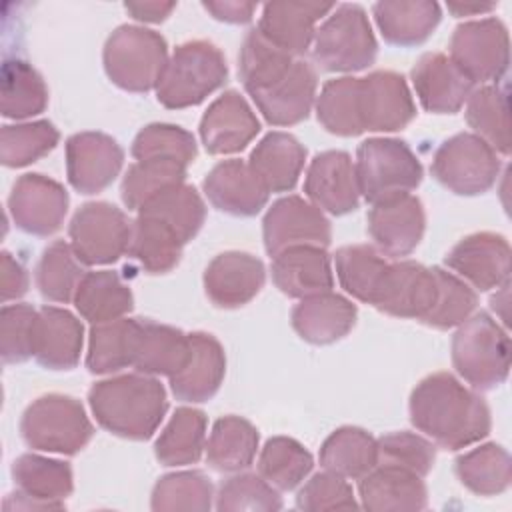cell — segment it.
Wrapping results in <instances>:
<instances>
[{"instance_id": "cell-44", "label": "cell", "mask_w": 512, "mask_h": 512, "mask_svg": "<svg viewBox=\"0 0 512 512\" xmlns=\"http://www.w3.org/2000/svg\"><path fill=\"white\" fill-rule=\"evenodd\" d=\"M138 214L162 220L186 244L200 232L206 220V204L194 186L180 182L144 202Z\"/></svg>"}, {"instance_id": "cell-56", "label": "cell", "mask_w": 512, "mask_h": 512, "mask_svg": "<svg viewBox=\"0 0 512 512\" xmlns=\"http://www.w3.org/2000/svg\"><path fill=\"white\" fill-rule=\"evenodd\" d=\"M38 310L30 304H6L0 312V354L6 364H18L34 356V332Z\"/></svg>"}, {"instance_id": "cell-5", "label": "cell", "mask_w": 512, "mask_h": 512, "mask_svg": "<svg viewBox=\"0 0 512 512\" xmlns=\"http://www.w3.org/2000/svg\"><path fill=\"white\" fill-rule=\"evenodd\" d=\"M312 60L326 72H360L378 54V42L362 6L340 4L316 28Z\"/></svg>"}, {"instance_id": "cell-16", "label": "cell", "mask_w": 512, "mask_h": 512, "mask_svg": "<svg viewBox=\"0 0 512 512\" xmlns=\"http://www.w3.org/2000/svg\"><path fill=\"white\" fill-rule=\"evenodd\" d=\"M316 90L318 76L314 66L304 58H296L282 76L248 94L268 124L292 126L308 118L316 102Z\"/></svg>"}, {"instance_id": "cell-14", "label": "cell", "mask_w": 512, "mask_h": 512, "mask_svg": "<svg viewBox=\"0 0 512 512\" xmlns=\"http://www.w3.org/2000/svg\"><path fill=\"white\" fill-rule=\"evenodd\" d=\"M68 202V192L60 182L44 174H24L12 186L8 210L22 232L50 236L64 224Z\"/></svg>"}, {"instance_id": "cell-36", "label": "cell", "mask_w": 512, "mask_h": 512, "mask_svg": "<svg viewBox=\"0 0 512 512\" xmlns=\"http://www.w3.org/2000/svg\"><path fill=\"white\" fill-rule=\"evenodd\" d=\"M258 430L242 416H222L214 422L206 442V460L216 472H242L258 452Z\"/></svg>"}, {"instance_id": "cell-50", "label": "cell", "mask_w": 512, "mask_h": 512, "mask_svg": "<svg viewBox=\"0 0 512 512\" xmlns=\"http://www.w3.org/2000/svg\"><path fill=\"white\" fill-rule=\"evenodd\" d=\"M186 164L178 160L166 158H148L136 160L124 174L120 196L128 210H140L144 202H148L158 192L184 182Z\"/></svg>"}, {"instance_id": "cell-47", "label": "cell", "mask_w": 512, "mask_h": 512, "mask_svg": "<svg viewBox=\"0 0 512 512\" xmlns=\"http://www.w3.org/2000/svg\"><path fill=\"white\" fill-rule=\"evenodd\" d=\"M312 454L294 438L274 436L266 440L258 456V474L278 492L298 488L312 472Z\"/></svg>"}, {"instance_id": "cell-17", "label": "cell", "mask_w": 512, "mask_h": 512, "mask_svg": "<svg viewBox=\"0 0 512 512\" xmlns=\"http://www.w3.org/2000/svg\"><path fill=\"white\" fill-rule=\"evenodd\" d=\"M444 264L476 290H496L510 280V244L496 232H474L456 242Z\"/></svg>"}, {"instance_id": "cell-7", "label": "cell", "mask_w": 512, "mask_h": 512, "mask_svg": "<svg viewBox=\"0 0 512 512\" xmlns=\"http://www.w3.org/2000/svg\"><path fill=\"white\" fill-rule=\"evenodd\" d=\"M360 196L382 202L394 196L412 194L422 182V164L404 140L368 138L358 146L354 160Z\"/></svg>"}, {"instance_id": "cell-54", "label": "cell", "mask_w": 512, "mask_h": 512, "mask_svg": "<svg viewBox=\"0 0 512 512\" xmlns=\"http://www.w3.org/2000/svg\"><path fill=\"white\" fill-rule=\"evenodd\" d=\"M198 152L194 136L176 126V124H164L154 122L144 126L134 142H132V156L136 160H148V158H166V160H178L186 166L194 162Z\"/></svg>"}, {"instance_id": "cell-61", "label": "cell", "mask_w": 512, "mask_h": 512, "mask_svg": "<svg viewBox=\"0 0 512 512\" xmlns=\"http://www.w3.org/2000/svg\"><path fill=\"white\" fill-rule=\"evenodd\" d=\"M496 8L494 2L490 4H478V2H450L448 4V10L454 14V16H482V14H488Z\"/></svg>"}, {"instance_id": "cell-13", "label": "cell", "mask_w": 512, "mask_h": 512, "mask_svg": "<svg viewBox=\"0 0 512 512\" xmlns=\"http://www.w3.org/2000/svg\"><path fill=\"white\" fill-rule=\"evenodd\" d=\"M262 236L266 252L274 258L296 246L326 248L332 240V226L318 206L290 194L268 208L262 220Z\"/></svg>"}, {"instance_id": "cell-24", "label": "cell", "mask_w": 512, "mask_h": 512, "mask_svg": "<svg viewBox=\"0 0 512 512\" xmlns=\"http://www.w3.org/2000/svg\"><path fill=\"white\" fill-rule=\"evenodd\" d=\"M410 78L422 108L434 114H456L476 88L452 58L442 52L422 54Z\"/></svg>"}, {"instance_id": "cell-53", "label": "cell", "mask_w": 512, "mask_h": 512, "mask_svg": "<svg viewBox=\"0 0 512 512\" xmlns=\"http://www.w3.org/2000/svg\"><path fill=\"white\" fill-rule=\"evenodd\" d=\"M216 510H248V512H274L282 508L278 490L268 484L260 474L234 472L226 478L216 494Z\"/></svg>"}, {"instance_id": "cell-46", "label": "cell", "mask_w": 512, "mask_h": 512, "mask_svg": "<svg viewBox=\"0 0 512 512\" xmlns=\"http://www.w3.org/2000/svg\"><path fill=\"white\" fill-rule=\"evenodd\" d=\"M2 116L26 120L38 116L48 106V88L42 76L24 60H4L2 74Z\"/></svg>"}, {"instance_id": "cell-40", "label": "cell", "mask_w": 512, "mask_h": 512, "mask_svg": "<svg viewBox=\"0 0 512 512\" xmlns=\"http://www.w3.org/2000/svg\"><path fill=\"white\" fill-rule=\"evenodd\" d=\"M206 450V414L192 406H180L162 428L154 454L164 466L196 464Z\"/></svg>"}, {"instance_id": "cell-10", "label": "cell", "mask_w": 512, "mask_h": 512, "mask_svg": "<svg viewBox=\"0 0 512 512\" xmlns=\"http://www.w3.org/2000/svg\"><path fill=\"white\" fill-rule=\"evenodd\" d=\"M448 56L474 86L498 84L510 62V40L504 22L486 16L458 24L450 38Z\"/></svg>"}, {"instance_id": "cell-30", "label": "cell", "mask_w": 512, "mask_h": 512, "mask_svg": "<svg viewBox=\"0 0 512 512\" xmlns=\"http://www.w3.org/2000/svg\"><path fill=\"white\" fill-rule=\"evenodd\" d=\"M272 280L290 298H306L334 288L330 254L320 246L288 248L272 258Z\"/></svg>"}, {"instance_id": "cell-20", "label": "cell", "mask_w": 512, "mask_h": 512, "mask_svg": "<svg viewBox=\"0 0 512 512\" xmlns=\"http://www.w3.org/2000/svg\"><path fill=\"white\" fill-rule=\"evenodd\" d=\"M360 114L364 132H396L416 116V104L402 74L374 70L360 78Z\"/></svg>"}, {"instance_id": "cell-33", "label": "cell", "mask_w": 512, "mask_h": 512, "mask_svg": "<svg viewBox=\"0 0 512 512\" xmlns=\"http://www.w3.org/2000/svg\"><path fill=\"white\" fill-rule=\"evenodd\" d=\"M372 14L388 44L408 48L426 42L442 20V8L430 0L376 2Z\"/></svg>"}, {"instance_id": "cell-43", "label": "cell", "mask_w": 512, "mask_h": 512, "mask_svg": "<svg viewBox=\"0 0 512 512\" xmlns=\"http://www.w3.org/2000/svg\"><path fill=\"white\" fill-rule=\"evenodd\" d=\"M466 122L486 144L498 154H510V118L508 94L500 84H484L474 88L466 100Z\"/></svg>"}, {"instance_id": "cell-49", "label": "cell", "mask_w": 512, "mask_h": 512, "mask_svg": "<svg viewBox=\"0 0 512 512\" xmlns=\"http://www.w3.org/2000/svg\"><path fill=\"white\" fill-rule=\"evenodd\" d=\"M214 486L200 470H182L162 476L152 490L150 508L156 512L174 510H200L206 512L214 506Z\"/></svg>"}, {"instance_id": "cell-48", "label": "cell", "mask_w": 512, "mask_h": 512, "mask_svg": "<svg viewBox=\"0 0 512 512\" xmlns=\"http://www.w3.org/2000/svg\"><path fill=\"white\" fill-rule=\"evenodd\" d=\"M84 264L74 254L70 242L54 240L48 244L36 266V286L42 298L66 304L74 300L76 288L84 278Z\"/></svg>"}, {"instance_id": "cell-38", "label": "cell", "mask_w": 512, "mask_h": 512, "mask_svg": "<svg viewBox=\"0 0 512 512\" xmlns=\"http://www.w3.org/2000/svg\"><path fill=\"white\" fill-rule=\"evenodd\" d=\"M320 466L346 480H360L378 464L376 438L358 426L336 428L320 446Z\"/></svg>"}, {"instance_id": "cell-35", "label": "cell", "mask_w": 512, "mask_h": 512, "mask_svg": "<svg viewBox=\"0 0 512 512\" xmlns=\"http://www.w3.org/2000/svg\"><path fill=\"white\" fill-rule=\"evenodd\" d=\"M72 302L84 320L102 324L124 318L134 306V296L116 272L94 270L84 274Z\"/></svg>"}, {"instance_id": "cell-22", "label": "cell", "mask_w": 512, "mask_h": 512, "mask_svg": "<svg viewBox=\"0 0 512 512\" xmlns=\"http://www.w3.org/2000/svg\"><path fill=\"white\" fill-rule=\"evenodd\" d=\"M260 132V122L236 90L220 94L200 120V140L206 152L224 156L244 150Z\"/></svg>"}, {"instance_id": "cell-39", "label": "cell", "mask_w": 512, "mask_h": 512, "mask_svg": "<svg viewBox=\"0 0 512 512\" xmlns=\"http://www.w3.org/2000/svg\"><path fill=\"white\" fill-rule=\"evenodd\" d=\"M184 242L162 220L138 214L132 222L128 256L148 274H166L174 270L182 258Z\"/></svg>"}, {"instance_id": "cell-62", "label": "cell", "mask_w": 512, "mask_h": 512, "mask_svg": "<svg viewBox=\"0 0 512 512\" xmlns=\"http://www.w3.org/2000/svg\"><path fill=\"white\" fill-rule=\"evenodd\" d=\"M508 286H510V280L506 284H502L500 288H496V294L490 298V306L494 312H498V308H502L500 310L502 322H506V318H508Z\"/></svg>"}, {"instance_id": "cell-55", "label": "cell", "mask_w": 512, "mask_h": 512, "mask_svg": "<svg viewBox=\"0 0 512 512\" xmlns=\"http://www.w3.org/2000/svg\"><path fill=\"white\" fill-rule=\"evenodd\" d=\"M378 464L398 466L418 476H426L436 460V444L414 432H390L378 440Z\"/></svg>"}, {"instance_id": "cell-51", "label": "cell", "mask_w": 512, "mask_h": 512, "mask_svg": "<svg viewBox=\"0 0 512 512\" xmlns=\"http://www.w3.org/2000/svg\"><path fill=\"white\" fill-rule=\"evenodd\" d=\"M58 130L48 120L8 124L0 134V160L8 168L28 166L56 148Z\"/></svg>"}, {"instance_id": "cell-15", "label": "cell", "mask_w": 512, "mask_h": 512, "mask_svg": "<svg viewBox=\"0 0 512 512\" xmlns=\"http://www.w3.org/2000/svg\"><path fill=\"white\" fill-rule=\"evenodd\" d=\"M370 206L366 222L372 246L392 260L414 252L426 230V214L420 198L402 194Z\"/></svg>"}, {"instance_id": "cell-45", "label": "cell", "mask_w": 512, "mask_h": 512, "mask_svg": "<svg viewBox=\"0 0 512 512\" xmlns=\"http://www.w3.org/2000/svg\"><path fill=\"white\" fill-rule=\"evenodd\" d=\"M318 122L336 136H358L364 132L360 114V78L340 76L328 80L314 102Z\"/></svg>"}, {"instance_id": "cell-37", "label": "cell", "mask_w": 512, "mask_h": 512, "mask_svg": "<svg viewBox=\"0 0 512 512\" xmlns=\"http://www.w3.org/2000/svg\"><path fill=\"white\" fill-rule=\"evenodd\" d=\"M392 258L372 244H348L336 250L334 268L340 286L356 300L372 304L380 292Z\"/></svg>"}, {"instance_id": "cell-25", "label": "cell", "mask_w": 512, "mask_h": 512, "mask_svg": "<svg viewBox=\"0 0 512 512\" xmlns=\"http://www.w3.org/2000/svg\"><path fill=\"white\" fill-rule=\"evenodd\" d=\"M202 188L216 210L242 218L258 214L270 196L250 164L238 158L218 162L206 174Z\"/></svg>"}, {"instance_id": "cell-58", "label": "cell", "mask_w": 512, "mask_h": 512, "mask_svg": "<svg viewBox=\"0 0 512 512\" xmlns=\"http://www.w3.org/2000/svg\"><path fill=\"white\" fill-rule=\"evenodd\" d=\"M28 290V272L26 268L10 254L2 252L0 256V296L2 302L18 300Z\"/></svg>"}, {"instance_id": "cell-2", "label": "cell", "mask_w": 512, "mask_h": 512, "mask_svg": "<svg viewBox=\"0 0 512 512\" xmlns=\"http://www.w3.org/2000/svg\"><path fill=\"white\" fill-rule=\"evenodd\" d=\"M96 422L114 436L148 440L160 426L166 410V390L142 372L118 374L96 382L88 392Z\"/></svg>"}, {"instance_id": "cell-29", "label": "cell", "mask_w": 512, "mask_h": 512, "mask_svg": "<svg viewBox=\"0 0 512 512\" xmlns=\"http://www.w3.org/2000/svg\"><path fill=\"white\" fill-rule=\"evenodd\" d=\"M360 506L374 512L422 510L428 506V488L424 478L398 468L376 464L358 484Z\"/></svg>"}, {"instance_id": "cell-9", "label": "cell", "mask_w": 512, "mask_h": 512, "mask_svg": "<svg viewBox=\"0 0 512 512\" xmlns=\"http://www.w3.org/2000/svg\"><path fill=\"white\" fill-rule=\"evenodd\" d=\"M430 170L446 190L478 196L496 184L500 154L474 132H460L438 146Z\"/></svg>"}, {"instance_id": "cell-18", "label": "cell", "mask_w": 512, "mask_h": 512, "mask_svg": "<svg viewBox=\"0 0 512 512\" xmlns=\"http://www.w3.org/2000/svg\"><path fill=\"white\" fill-rule=\"evenodd\" d=\"M124 164L122 146L104 132H78L66 140V176L80 194L108 188Z\"/></svg>"}, {"instance_id": "cell-3", "label": "cell", "mask_w": 512, "mask_h": 512, "mask_svg": "<svg viewBox=\"0 0 512 512\" xmlns=\"http://www.w3.org/2000/svg\"><path fill=\"white\" fill-rule=\"evenodd\" d=\"M226 78L228 66L220 48L208 40H190L172 52L154 90L162 106L180 110L204 102Z\"/></svg>"}, {"instance_id": "cell-32", "label": "cell", "mask_w": 512, "mask_h": 512, "mask_svg": "<svg viewBox=\"0 0 512 512\" xmlns=\"http://www.w3.org/2000/svg\"><path fill=\"white\" fill-rule=\"evenodd\" d=\"M190 336L180 328L138 318L132 368L148 376H172L188 360Z\"/></svg>"}, {"instance_id": "cell-57", "label": "cell", "mask_w": 512, "mask_h": 512, "mask_svg": "<svg viewBox=\"0 0 512 512\" xmlns=\"http://www.w3.org/2000/svg\"><path fill=\"white\" fill-rule=\"evenodd\" d=\"M296 506L300 510H350L358 508V502L346 478L324 470L302 482Z\"/></svg>"}, {"instance_id": "cell-21", "label": "cell", "mask_w": 512, "mask_h": 512, "mask_svg": "<svg viewBox=\"0 0 512 512\" xmlns=\"http://www.w3.org/2000/svg\"><path fill=\"white\" fill-rule=\"evenodd\" d=\"M304 192L322 212L334 216L354 212L360 204V190L350 154L344 150L316 154L306 170Z\"/></svg>"}, {"instance_id": "cell-59", "label": "cell", "mask_w": 512, "mask_h": 512, "mask_svg": "<svg viewBox=\"0 0 512 512\" xmlns=\"http://www.w3.org/2000/svg\"><path fill=\"white\" fill-rule=\"evenodd\" d=\"M202 6L206 12L212 14V18L228 24H248L256 12L254 2L224 0V2H204Z\"/></svg>"}, {"instance_id": "cell-19", "label": "cell", "mask_w": 512, "mask_h": 512, "mask_svg": "<svg viewBox=\"0 0 512 512\" xmlns=\"http://www.w3.org/2000/svg\"><path fill=\"white\" fill-rule=\"evenodd\" d=\"M438 294L434 266L428 268L414 260H392L374 308L396 318L422 322L432 310Z\"/></svg>"}, {"instance_id": "cell-23", "label": "cell", "mask_w": 512, "mask_h": 512, "mask_svg": "<svg viewBox=\"0 0 512 512\" xmlns=\"http://www.w3.org/2000/svg\"><path fill=\"white\" fill-rule=\"evenodd\" d=\"M266 268L260 258L228 250L210 260L204 270V290L208 300L218 308H240L262 290Z\"/></svg>"}, {"instance_id": "cell-34", "label": "cell", "mask_w": 512, "mask_h": 512, "mask_svg": "<svg viewBox=\"0 0 512 512\" xmlns=\"http://www.w3.org/2000/svg\"><path fill=\"white\" fill-rule=\"evenodd\" d=\"M306 162V148L288 132L266 134L250 152L248 164L268 192H288L296 186Z\"/></svg>"}, {"instance_id": "cell-4", "label": "cell", "mask_w": 512, "mask_h": 512, "mask_svg": "<svg viewBox=\"0 0 512 512\" xmlns=\"http://www.w3.org/2000/svg\"><path fill=\"white\" fill-rule=\"evenodd\" d=\"M452 336V366L474 390H492L510 372V336L486 312H474Z\"/></svg>"}, {"instance_id": "cell-42", "label": "cell", "mask_w": 512, "mask_h": 512, "mask_svg": "<svg viewBox=\"0 0 512 512\" xmlns=\"http://www.w3.org/2000/svg\"><path fill=\"white\" fill-rule=\"evenodd\" d=\"M454 468L458 480L478 496L502 494L512 480L510 454L496 442H486L460 454Z\"/></svg>"}, {"instance_id": "cell-6", "label": "cell", "mask_w": 512, "mask_h": 512, "mask_svg": "<svg viewBox=\"0 0 512 512\" xmlns=\"http://www.w3.org/2000/svg\"><path fill=\"white\" fill-rule=\"evenodd\" d=\"M166 40L144 26L122 24L106 40L102 62L112 84L128 92L156 88L168 62Z\"/></svg>"}, {"instance_id": "cell-12", "label": "cell", "mask_w": 512, "mask_h": 512, "mask_svg": "<svg viewBox=\"0 0 512 512\" xmlns=\"http://www.w3.org/2000/svg\"><path fill=\"white\" fill-rule=\"evenodd\" d=\"M16 492L4 500L6 510H62L72 494V468L64 460L22 454L12 464Z\"/></svg>"}, {"instance_id": "cell-1", "label": "cell", "mask_w": 512, "mask_h": 512, "mask_svg": "<svg viewBox=\"0 0 512 512\" xmlns=\"http://www.w3.org/2000/svg\"><path fill=\"white\" fill-rule=\"evenodd\" d=\"M410 422L444 450H462L490 434L492 418L486 400L450 372L420 380L408 402Z\"/></svg>"}, {"instance_id": "cell-31", "label": "cell", "mask_w": 512, "mask_h": 512, "mask_svg": "<svg viewBox=\"0 0 512 512\" xmlns=\"http://www.w3.org/2000/svg\"><path fill=\"white\" fill-rule=\"evenodd\" d=\"M82 322L58 306H42L36 318L34 358L48 370H72L82 352Z\"/></svg>"}, {"instance_id": "cell-26", "label": "cell", "mask_w": 512, "mask_h": 512, "mask_svg": "<svg viewBox=\"0 0 512 512\" xmlns=\"http://www.w3.org/2000/svg\"><path fill=\"white\" fill-rule=\"evenodd\" d=\"M336 4L326 2H270L262 8L258 32L280 50L302 58L314 40L316 24L324 20Z\"/></svg>"}, {"instance_id": "cell-41", "label": "cell", "mask_w": 512, "mask_h": 512, "mask_svg": "<svg viewBox=\"0 0 512 512\" xmlns=\"http://www.w3.org/2000/svg\"><path fill=\"white\" fill-rule=\"evenodd\" d=\"M138 318L94 324L88 336L86 368L92 374H114L132 366Z\"/></svg>"}, {"instance_id": "cell-27", "label": "cell", "mask_w": 512, "mask_h": 512, "mask_svg": "<svg viewBox=\"0 0 512 512\" xmlns=\"http://www.w3.org/2000/svg\"><path fill=\"white\" fill-rule=\"evenodd\" d=\"M186 364L170 376L172 394L184 402H206L218 390L226 374V354L218 338L208 332H192Z\"/></svg>"}, {"instance_id": "cell-60", "label": "cell", "mask_w": 512, "mask_h": 512, "mask_svg": "<svg viewBox=\"0 0 512 512\" xmlns=\"http://www.w3.org/2000/svg\"><path fill=\"white\" fill-rule=\"evenodd\" d=\"M124 8L138 22L158 24V22H164L170 16V12L176 8V2H156V0H150V2H126Z\"/></svg>"}, {"instance_id": "cell-28", "label": "cell", "mask_w": 512, "mask_h": 512, "mask_svg": "<svg viewBox=\"0 0 512 512\" xmlns=\"http://www.w3.org/2000/svg\"><path fill=\"white\" fill-rule=\"evenodd\" d=\"M356 316V306L330 290L302 298L292 308L290 320L302 340L324 346L342 340L354 328Z\"/></svg>"}, {"instance_id": "cell-52", "label": "cell", "mask_w": 512, "mask_h": 512, "mask_svg": "<svg viewBox=\"0 0 512 512\" xmlns=\"http://www.w3.org/2000/svg\"><path fill=\"white\" fill-rule=\"evenodd\" d=\"M434 272L438 282V294L432 310L422 320V324L436 330L456 328L474 314L478 306L476 290L454 272H448L440 266H434Z\"/></svg>"}, {"instance_id": "cell-8", "label": "cell", "mask_w": 512, "mask_h": 512, "mask_svg": "<svg viewBox=\"0 0 512 512\" xmlns=\"http://www.w3.org/2000/svg\"><path fill=\"white\" fill-rule=\"evenodd\" d=\"M20 434L34 450L72 456L90 442L94 426L80 400L66 394H44L24 410Z\"/></svg>"}, {"instance_id": "cell-11", "label": "cell", "mask_w": 512, "mask_h": 512, "mask_svg": "<svg viewBox=\"0 0 512 512\" xmlns=\"http://www.w3.org/2000/svg\"><path fill=\"white\" fill-rule=\"evenodd\" d=\"M130 236L128 216L104 200L80 206L68 226L70 246L84 266L116 262L128 252Z\"/></svg>"}]
</instances>
